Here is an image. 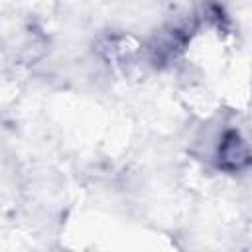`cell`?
Masks as SVG:
<instances>
[{"label": "cell", "mask_w": 252, "mask_h": 252, "mask_svg": "<svg viewBox=\"0 0 252 252\" xmlns=\"http://www.w3.org/2000/svg\"><path fill=\"white\" fill-rule=\"evenodd\" d=\"M248 161H250V154L246 142L240 138L238 132L234 130L226 132L219 146V165L226 171H238L246 167Z\"/></svg>", "instance_id": "1"}]
</instances>
